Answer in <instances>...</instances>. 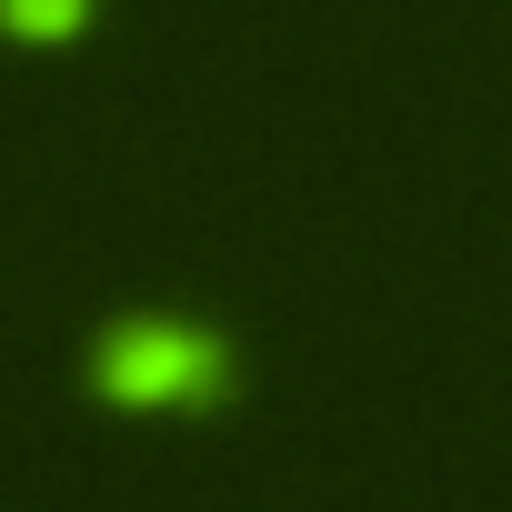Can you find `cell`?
I'll list each match as a JSON object with an SVG mask.
<instances>
[{
    "label": "cell",
    "mask_w": 512,
    "mask_h": 512,
    "mask_svg": "<svg viewBox=\"0 0 512 512\" xmlns=\"http://www.w3.org/2000/svg\"><path fill=\"white\" fill-rule=\"evenodd\" d=\"M241 392V352L221 322H181V312H131L111 332H91V402L121 412H221Z\"/></svg>",
    "instance_id": "cell-1"
},
{
    "label": "cell",
    "mask_w": 512,
    "mask_h": 512,
    "mask_svg": "<svg viewBox=\"0 0 512 512\" xmlns=\"http://www.w3.org/2000/svg\"><path fill=\"white\" fill-rule=\"evenodd\" d=\"M0 31H11V41H81L91 0H0Z\"/></svg>",
    "instance_id": "cell-2"
}]
</instances>
